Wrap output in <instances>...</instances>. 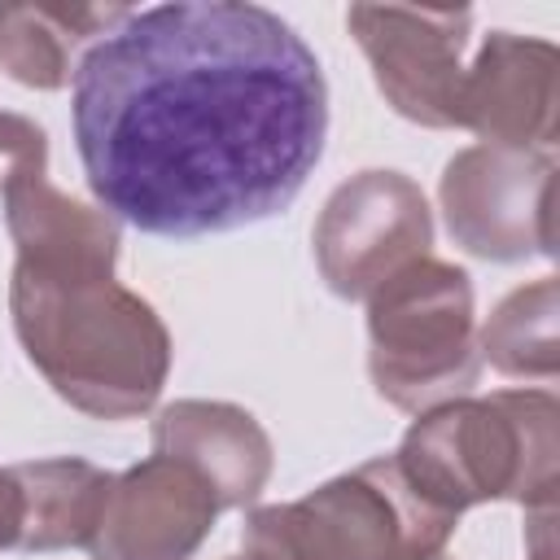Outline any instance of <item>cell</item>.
<instances>
[{
	"instance_id": "1",
	"label": "cell",
	"mask_w": 560,
	"mask_h": 560,
	"mask_svg": "<svg viewBox=\"0 0 560 560\" xmlns=\"http://www.w3.org/2000/svg\"><path fill=\"white\" fill-rule=\"evenodd\" d=\"M70 122L105 214L192 241L289 210L324 158L328 83L280 13L175 0L127 13L83 52Z\"/></svg>"
},
{
	"instance_id": "11",
	"label": "cell",
	"mask_w": 560,
	"mask_h": 560,
	"mask_svg": "<svg viewBox=\"0 0 560 560\" xmlns=\"http://www.w3.org/2000/svg\"><path fill=\"white\" fill-rule=\"evenodd\" d=\"M153 455L188 464L219 508H249L271 481V438L254 411L219 398H175L153 420Z\"/></svg>"
},
{
	"instance_id": "10",
	"label": "cell",
	"mask_w": 560,
	"mask_h": 560,
	"mask_svg": "<svg viewBox=\"0 0 560 560\" xmlns=\"http://www.w3.org/2000/svg\"><path fill=\"white\" fill-rule=\"evenodd\" d=\"M556 105H560V52L551 39L490 31L472 66H464L459 127L481 136V144L551 153Z\"/></svg>"
},
{
	"instance_id": "19",
	"label": "cell",
	"mask_w": 560,
	"mask_h": 560,
	"mask_svg": "<svg viewBox=\"0 0 560 560\" xmlns=\"http://www.w3.org/2000/svg\"><path fill=\"white\" fill-rule=\"evenodd\" d=\"M228 560H249V556H245V551H241V556H228Z\"/></svg>"
},
{
	"instance_id": "14",
	"label": "cell",
	"mask_w": 560,
	"mask_h": 560,
	"mask_svg": "<svg viewBox=\"0 0 560 560\" xmlns=\"http://www.w3.org/2000/svg\"><path fill=\"white\" fill-rule=\"evenodd\" d=\"M13 477L22 486V551H61V547H88L109 494L114 472L79 459H26L13 464Z\"/></svg>"
},
{
	"instance_id": "16",
	"label": "cell",
	"mask_w": 560,
	"mask_h": 560,
	"mask_svg": "<svg viewBox=\"0 0 560 560\" xmlns=\"http://www.w3.org/2000/svg\"><path fill=\"white\" fill-rule=\"evenodd\" d=\"M48 171V131L26 118L0 109V197L18 179H39Z\"/></svg>"
},
{
	"instance_id": "7",
	"label": "cell",
	"mask_w": 560,
	"mask_h": 560,
	"mask_svg": "<svg viewBox=\"0 0 560 560\" xmlns=\"http://www.w3.org/2000/svg\"><path fill=\"white\" fill-rule=\"evenodd\" d=\"M311 245L324 284L341 302H368L389 276L429 254V197L411 175L368 166L328 192Z\"/></svg>"
},
{
	"instance_id": "4",
	"label": "cell",
	"mask_w": 560,
	"mask_h": 560,
	"mask_svg": "<svg viewBox=\"0 0 560 560\" xmlns=\"http://www.w3.org/2000/svg\"><path fill=\"white\" fill-rule=\"evenodd\" d=\"M455 525L459 516L433 508L394 455H376L293 503L254 508L241 551L249 560H438Z\"/></svg>"
},
{
	"instance_id": "13",
	"label": "cell",
	"mask_w": 560,
	"mask_h": 560,
	"mask_svg": "<svg viewBox=\"0 0 560 560\" xmlns=\"http://www.w3.org/2000/svg\"><path fill=\"white\" fill-rule=\"evenodd\" d=\"M131 9L122 4H0V70L35 92L74 83L83 52Z\"/></svg>"
},
{
	"instance_id": "15",
	"label": "cell",
	"mask_w": 560,
	"mask_h": 560,
	"mask_svg": "<svg viewBox=\"0 0 560 560\" xmlns=\"http://www.w3.org/2000/svg\"><path fill=\"white\" fill-rule=\"evenodd\" d=\"M560 284L556 276H538L521 289H512L477 328L481 363H490L499 376L512 381H538L551 385L560 372Z\"/></svg>"
},
{
	"instance_id": "3",
	"label": "cell",
	"mask_w": 560,
	"mask_h": 560,
	"mask_svg": "<svg viewBox=\"0 0 560 560\" xmlns=\"http://www.w3.org/2000/svg\"><path fill=\"white\" fill-rule=\"evenodd\" d=\"M560 402L551 389H494L420 411L394 459L402 477L442 512L481 503L556 508Z\"/></svg>"
},
{
	"instance_id": "17",
	"label": "cell",
	"mask_w": 560,
	"mask_h": 560,
	"mask_svg": "<svg viewBox=\"0 0 560 560\" xmlns=\"http://www.w3.org/2000/svg\"><path fill=\"white\" fill-rule=\"evenodd\" d=\"M22 516H26L22 486H18L13 468H0V551L22 542Z\"/></svg>"
},
{
	"instance_id": "9",
	"label": "cell",
	"mask_w": 560,
	"mask_h": 560,
	"mask_svg": "<svg viewBox=\"0 0 560 560\" xmlns=\"http://www.w3.org/2000/svg\"><path fill=\"white\" fill-rule=\"evenodd\" d=\"M214 490L179 459L149 455L109 481L92 560H192L219 516Z\"/></svg>"
},
{
	"instance_id": "8",
	"label": "cell",
	"mask_w": 560,
	"mask_h": 560,
	"mask_svg": "<svg viewBox=\"0 0 560 560\" xmlns=\"http://www.w3.org/2000/svg\"><path fill=\"white\" fill-rule=\"evenodd\" d=\"M346 26L372 66L376 92L398 118L433 131L459 127V83L472 9L350 4Z\"/></svg>"
},
{
	"instance_id": "5",
	"label": "cell",
	"mask_w": 560,
	"mask_h": 560,
	"mask_svg": "<svg viewBox=\"0 0 560 560\" xmlns=\"http://www.w3.org/2000/svg\"><path fill=\"white\" fill-rule=\"evenodd\" d=\"M368 376L411 416L477 389V306L464 267L424 254L368 298Z\"/></svg>"
},
{
	"instance_id": "20",
	"label": "cell",
	"mask_w": 560,
	"mask_h": 560,
	"mask_svg": "<svg viewBox=\"0 0 560 560\" xmlns=\"http://www.w3.org/2000/svg\"><path fill=\"white\" fill-rule=\"evenodd\" d=\"M438 560H446V556H438Z\"/></svg>"
},
{
	"instance_id": "2",
	"label": "cell",
	"mask_w": 560,
	"mask_h": 560,
	"mask_svg": "<svg viewBox=\"0 0 560 560\" xmlns=\"http://www.w3.org/2000/svg\"><path fill=\"white\" fill-rule=\"evenodd\" d=\"M9 315L31 368L92 420L153 411L171 376V332L114 276H52L13 262Z\"/></svg>"
},
{
	"instance_id": "18",
	"label": "cell",
	"mask_w": 560,
	"mask_h": 560,
	"mask_svg": "<svg viewBox=\"0 0 560 560\" xmlns=\"http://www.w3.org/2000/svg\"><path fill=\"white\" fill-rule=\"evenodd\" d=\"M525 560H556V508L529 512V534H525Z\"/></svg>"
},
{
	"instance_id": "12",
	"label": "cell",
	"mask_w": 560,
	"mask_h": 560,
	"mask_svg": "<svg viewBox=\"0 0 560 560\" xmlns=\"http://www.w3.org/2000/svg\"><path fill=\"white\" fill-rule=\"evenodd\" d=\"M4 228L18 249V267L52 276H114L122 249V223L101 206L39 179L4 188Z\"/></svg>"
},
{
	"instance_id": "6",
	"label": "cell",
	"mask_w": 560,
	"mask_h": 560,
	"mask_svg": "<svg viewBox=\"0 0 560 560\" xmlns=\"http://www.w3.org/2000/svg\"><path fill=\"white\" fill-rule=\"evenodd\" d=\"M446 232L486 262L556 254V158L538 149L468 144L438 179Z\"/></svg>"
}]
</instances>
